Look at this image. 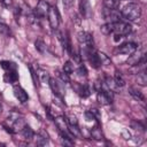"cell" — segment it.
<instances>
[{
    "label": "cell",
    "mask_w": 147,
    "mask_h": 147,
    "mask_svg": "<svg viewBox=\"0 0 147 147\" xmlns=\"http://www.w3.org/2000/svg\"><path fill=\"white\" fill-rule=\"evenodd\" d=\"M123 136H124V137H126L125 139H130V137H131V134H130V133H127L126 131H125V132H123Z\"/></svg>",
    "instance_id": "39"
},
{
    "label": "cell",
    "mask_w": 147,
    "mask_h": 147,
    "mask_svg": "<svg viewBox=\"0 0 147 147\" xmlns=\"http://www.w3.org/2000/svg\"><path fill=\"white\" fill-rule=\"evenodd\" d=\"M91 136H92V138H94V139H96V140H100V139L102 138V133H101V131H100L99 127L92 129V130H91Z\"/></svg>",
    "instance_id": "29"
},
{
    "label": "cell",
    "mask_w": 147,
    "mask_h": 147,
    "mask_svg": "<svg viewBox=\"0 0 147 147\" xmlns=\"http://www.w3.org/2000/svg\"><path fill=\"white\" fill-rule=\"evenodd\" d=\"M105 8L109 9H117L119 6V0H103Z\"/></svg>",
    "instance_id": "24"
},
{
    "label": "cell",
    "mask_w": 147,
    "mask_h": 147,
    "mask_svg": "<svg viewBox=\"0 0 147 147\" xmlns=\"http://www.w3.org/2000/svg\"><path fill=\"white\" fill-rule=\"evenodd\" d=\"M61 144H62V145H64V146H72V145H74V142H72V139H69V138H64V137H62Z\"/></svg>",
    "instance_id": "32"
},
{
    "label": "cell",
    "mask_w": 147,
    "mask_h": 147,
    "mask_svg": "<svg viewBox=\"0 0 147 147\" xmlns=\"http://www.w3.org/2000/svg\"><path fill=\"white\" fill-rule=\"evenodd\" d=\"M62 2H63V6H65V7H70V6L72 5L74 0H62Z\"/></svg>",
    "instance_id": "37"
},
{
    "label": "cell",
    "mask_w": 147,
    "mask_h": 147,
    "mask_svg": "<svg viewBox=\"0 0 147 147\" xmlns=\"http://www.w3.org/2000/svg\"><path fill=\"white\" fill-rule=\"evenodd\" d=\"M90 111H91V113L93 114V116L95 117V119H99V118H100V113L98 111V109H95V108H93V109H91Z\"/></svg>",
    "instance_id": "35"
},
{
    "label": "cell",
    "mask_w": 147,
    "mask_h": 147,
    "mask_svg": "<svg viewBox=\"0 0 147 147\" xmlns=\"http://www.w3.org/2000/svg\"><path fill=\"white\" fill-rule=\"evenodd\" d=\"M96 98H98V101L101 103V105H110L113 102V99H114V95H113V91L108 90V88H101L98 91V94H96Z\"/></svg>",
    "instance_id": "3"
},
{
    "label": "cell",
    "mask_w": 147,
    "mask_h": 147,
    "mask_svg": "<svg viewBox=\"0 0 147 147\" xmlns=\"http://www.w3.org/2000/svg\"><path fill=\"white\" fill-rule=\"evenodd\" d=\"M21 132H22L23 137H24L26 140H32L33 137H34V132H33V130H32L29 125H26V124L23 126V129L21 130Z\"/></svg>",
    "instance_id": "18"
},
{
    "label": "cell",
    "mask_w": 147,
    "mask_h": 147,
    "mask_svg": "<svg viewBox=\"0 0 147 147\" xmlns=\"http://www.w3.org/2000/svg\"><path fill=\"white\" fill-rule=\"evenodd\" d=\"M68 125H78V121H77V118L74 116V115H70V116H68Z\"/></svg>",
    "instance_id": "31"
},
{
    "label": "cell",
    "mask_w": 147,
    "mask_h": 147,
    "mask_svg": "<svg viewBox=\"0 0 147 147\" xmlns=\"http://www.w3.org/2000/svg\"><path fill=\"white\" fill-rule=\"evenodd\" d=\"M137 74H138L137 75V82H138V84L145 86L146 83H147V75H146L145 69H142L141 71H138Z\"/></svg>",
    "instance_id": "22"
},
{
    "label": "cell",
    "mask_w": 147,
    "mask_h": 147,
    "mask_svg": "<svg viewBox=\"0 0 147 147\" xmlns=\"http://www.w3.org/2000/svg\"><path fill=\"white\" fill-rule=\"evenodd\" d=\"M129 93L136 99V100H138V101H145V96H144V94L138 90V88H136V87H130L129 88Z\"/></svg>",
    "instance_id": "19"
},
{
    "label": "cell",
    "mask_w": 147,
    "mask_h": 147,
    "mask_svg": "<svg viewBox=\"0 0 147 147\" xmlns=\"http://www.w3.org/2000/svg\"><path fill=\"white\" fill-rule=\"evenodd\" d=\"M103 17L107 22H110V23L119 22L123 18L121 11H118L117 9H109V8L103 9Z\"/></svg>",
    "instance_id": "5"
},
{
    "label": "cell",
    "mask_w": 147,
    "mask_h": 147,
    "mask_svg": "<svg viewBox=\"0 0 147 147\" xmlns=\"http://www.w3.org/2000/svg\"><path fill=\"white\" fill-rule=\"evenodd\" d=\"M13 92H14L15 98H16L21 103H25V102L29 100V95H28V93H26L25 90H23L20 85H15L14 88H13Z\"/></svg>",
    "instance_id": "10"
},
{
    "label": "cell",
    "mask_w": 147,
    "mask_h": 147,
    "mask_svg": "<svg viewBox=\"0 0 147 147\" xmlns=\"http://www.w3.org/2000/svg\"><path fill=\"white\" fill-rule=\"evenodd\" d=\"M76 72H77V75L79 77H86L87 76V70H86V67L84 64H80L78 67V69L76 70Z\"/></svg>",
    "instance_id": "30"
},
{
    "label": "cell",
    "mask_w": 147,
    "mask_h": 147,
    "mask_svg": "<svg viewBox=\"0 0 147 147\" xmlns=\"http://www.w3.org/2000/svg\"><path fill=\"white\" fill-rule=\"evenodd\" d=\"M100 31L103 34H106V36H109L110 33H114V31H115V23H110V22L105 23L103 25L100 26Z\"/></svg>",
    "instance_id": "15"
},
{
    "label": "cell",
    "mask_w": 147,
    "mask_h": 147,
    "mask_svg": "<svg viewBox=\"0 0 147 147\" xmlns=\"http://www.w3.org/2000/svg\"><path fill=\"white\" fill-rule=\"evenodd\" d=\"M74 70H75V67H74V63H72V62L67 61V62L63 64V71H64L65 74L70 75V74L74 72Z\"/></svg>",
    "instance_id": "27"
},
{
    "label": "cell",
    "mask_w": 147,
    "mask_h": 147,
    "mask_svg": "<svg viewBox=\"0 0 147 147\" xmlns=\"http://www.w3.org/2000/svg\"><path fill=\"white\" fill-rule=\"evenodd\" d=\"M48 21H49V25L53 30H57L59 24H60V14L56 7H49L48 10Z\"/></svg>",
    "instance_id": "6"
},
{
    "label": "cell",
    "mask_w": 147,
    "mask_h": 147,
    "mask_svg": "<svg viewBox=\"0 0 147 147\" xmlns=\"http://www.w3.org/2000/svg\"><path fill=\"white\" fill-rule=\"evenodd\" d=\"M30 72H31V76H32V79H33V83H34V85L37 86L38 85V77H37V74L33 71V69L30 67Z\"/></svg>",
    "instance_id": "33"
},
{
    "label": "cell",
    "mask_w": 147,
    "mask_h": 147,
    "mask_svg": "<svg viewBox=\"0 0 147 147\" xmlns=\"http://www.w3.org/2000/svg\"><path fill=\"white\" fill-rule=\"evenodd\" d=\"M136 49H138V44L133 42V41H129V42H124L118 47V52L122 54H126L130 55L132 54Z\"/></svg>",
    "instance_id": "9"
},
{
    "label": "cell",
    "mask_w": 147,
    "mask_h": 147,
    "mask_svg": "<svg viewBox=\"0 0 147 147\" xmlns=\"http://www.w3.org/2000/svg\"><path fill=\"white\" fill-rule=\"evenodd\" d=\"M0 33H2L5 36H8V37L11 34V31H10L9 26L5 22H0Z\"/></svg>",
    "instance_id": "28"
},
{
    "label": "cell",
    "mask_w": 147,
    "mask_h": 147,
    "mask_svg": "<svg viewBox=\"0 0 147 147\" xmlns=\"http://www.w3.org/2000/svg\"><path fill=\"white\" fill-rule=\"evenodd\" d=\"M0 65L1 68L5 70V71H13V70H17V67L14 62L11 61H8V60H2L0 62Z\"/></svg>",
    "instance_id": "17"
},
{
    "label": "cell",
    "mask_w": 147,
    "mask_h": 147,
    "mask_svg": "<svg viewBox=\"0 0 147 147\" xmlns=\"http://www.w3.org/2000/svg\"><path fill=\"white\" fill-rule=\"evenodd\" d=\"M36 74H37V77H38V80H40L41 83H48V80H49V74L45 70V69H41V68H38L37 69V71H36Z\"/></svg>",
    "instance_id": "16"
},
{
    "label": "cell",
    "mask_w": 147,
    "mask_h": 147,
    "mask_svg": "<svg viewBox=\"0 0 147 147\" xmlns=\"http://www.w3.org/2000/svg\"><path fill=\"white\" fill-rule=\"evenodd\" d=\"M113 79H114V82H115L117 87H123L125 85V79L123 78V76H122V74L119 71H115V76H114Z\"/></svg>",
    "instance_id": "21"
},
{
    "label": "cell",
    "mask_w": 147,
    "mask_h": 147,
    "mask_svg": "<svg viewBox=\"0 0 147 147\" xmlns=\"http://www.w3.org/2000/svg\"><path fill=\"white\" fill-rule=\"evenodd\" d=\"M79 9H80V14L84 18H87L91 14V8H90V3L87 0H82L80 1V6H79Z\"/></svg>",
    "instance_id": "13"
},
{
    "label": "cell",
    "mask_w": 147,
    "mask_h": 147,
    "mask_svg": "<svg viewBox=\"0 0 147 147\" xmlns=\"http://www.w3.org/2000/svg\"><path fill=\"white\" fill-rule=\"evenodd\" d=\"M34 47H36V49H37L39 53H41V54H46V52H47V46H46V44H45L42 40H40V39H38V40L34 41Z\"/></svg>",
    "instance_id": "23"
},
{
    "label": "cell",
    "mask_w": 147,
    "mask_h": 147,
    "mask_svg": "<svg viewBox=\"0 0 147 147\" xmlns=\"http://www.w3.org/2000/svg\"><path fill=\"white\" fill-rule=\"evenodd\" d=\"M131 31H132V26L129 23H125V22H122V21L115 23L114 33L119 34V36H126V34L131 33Z\"/></svg>",
    "instance_id": "8"
},
{
    "label": "cell",
    "mask_w": 147,
    "mask_h": 147,
    "mask_svg": "<svg viewBox=\"0 0 147 147\" xmlns=\"http://www.w3.org/2000/svg\"><path fill=\"white\" fill-rule=\"evenodd\" d=\"M56 76L60 78V80L63 83V84H68L70 82V78H69V75L65 74L64 71H56Z\"/></svg>",
    "instance_id": "26"
},
{
    "label": "cell",
    "mask_w": 147,
    "mask_h": 147,
    "mask_svg": "<svg viewBox=\"0 0 147 147\" xmlns=\"http://www.w3.org/2000/svg\"><path fill=\"white\" fill-rule=\"evenodd\" d=\"M2 111V105H1V102H0V113Z\"/></svg>",
    "instance_id": "40"
},
{
    "label": "cell",
    "mask_w": 147,
    "mask_h": 147,
    "mask_svg": "<svg viewBox=\"0 0 147 147\" xmlns=\"http://www.w3.org/2000/svg\"><path fill=\"white\" fill-rule=\"evenodd\" d=\"M48 84H49V86H51L53 93L55 94V96H57V98H62V96H63L62 85H61V83H59L57 79H55V78H49Z\"/></svg>",
    "instance_id": "11"
},
{
    "label": "cell",
    "mask_w": 147,
    "mask_h": 147,
    "mask_svg": "<svg viewBox=\"0 0 147 147\" xmlns=\"http://www.w3.org/2000/svg\"><path fill=\"white\" fill-rule=\"evenodd\" d=\"M122 37H123V36H119V34H116V33H115V36H114V41H115V42H118V41L122 39Z\"/></svg>",
    "instance_id": "38"
},
{
    "label": "cell",
    "mask_w": 147,
    "mask_h": 147,
    "mask_svg": "<svg viewBox=\"0 0 147 147\" xmlns=\"http://www.w3.org/2000/svg\"><path fill=\"white\" fill-rule=\"evenodd\" d=\"M146 62V55H145V49H136L132 55H130V57L126 60V63L130 65H136L139 63H145Z\"/></svg>",
    "instance_id": "2"
},
{
    "label": "cell",
    "mask_w": 147,
    "mask_h": 147,
    "mask_svg": "<svg viewBox=\"0 0 147 147\" xmlns=\"http://www.w3.org/2000/svg\"><path fill=\"white\" fill-rule=\"evenodd\" d=\"M49 5L46 0H39L37 6H36V9H34V15L36 17H39V18H42V17H46L48 15V10H49Z\"/></svg>",
    "instance_id": "7"
},
{
    "label": "cell",
    "mask_w": 147,
    "mask_h": 147,
    "mask_svg": "<svg viewBox=\"0 0 147 147\" xmlns=\"http://www.w3.org/2000/svg\"><path fill=\"white\" fill-rule=\"evenodd\" d=\"M0 2L5 6V7H9L10 5H11V2H13V0H0Z\"/></svg>",
    "instance_id": "36"
},
{
    "label": "cell",
    "mask_w": 147,
    "mask_h": 147,
    "mask_svg": "<svg viewBox=\"0 0 147 147\" xmlns=\"http://www.w3.org/2000/svg\"><path fill=\"white\" fill-rule=\"evenodd\" d=\"M122 17L130 21V22H137L141 17V8L137 3H129L124 6V8L121 10Z\"/></svg>",
    "instance_id": "1"
},
{
    "label": "cell",
    "mask_w": 147,
    "mask_h": 147,
    "mask_svg": "<svg viewBox=\"0 0 147 147\" xmlns=\"http://www.w3.org/2000/svg\"><path fill=\"white\" fill-rule=\"evenodd\" d=\"M77 92L82 98H87L91 94V87L88 84H83L77 86Z\"/></svg>",
    "instance_id": "14"
},
{
    "label": "cell",
    "mask_w": 147,
    "mask_h": 147,
    "mask_svg": "<svg viewBox=\"0 0 147 147\" xmlns=\"http://www.w3.org/2000/svg\"><path fill=\"white\" fill-rule=\"evenodd\" d=\"M36 144L39 145V146H45L48 144V136L46 132L41 131L38 136H37V140H36Z\"/></svg>",
    "instance_id": "20"
},
{
    "label": "cell",
    "mask_w": 147,
    "mask_h": 147,
    "mask_svg": "<svg viewBox=\"0 0 147 147\" xmlns=\"http://www.w3.org/2000/svg\"><path fill=\"white\" fill-rule=\"evenodd\" d=\"M98 55H99V59H100V62H101V65H110L111 64V60L102 52H98Z\"/></svg>",
    "instance_id": "25"
},
{
    "label": "cell",
    "mask_w": 147,
    "mask_h": 147,
    "mask_svg": "<svg viewBox=\"0 0 147 147\" xmlns=\"http://www.w3.org/2000/svg\"><path fill=\"white\" fill-rule=\"evenodd\" d=\"M3 80L7 84H14L18 80V75H17V70H13V71H6V74L3 75Z\"/></svg>",
    "instance_id": "12"
},
{
    "label": "cell",
    "mask_w": 147,
    "mask_h": 147,
    "mask_svg": "<svg viewBox=\"0 0 147 147\" xmlns=\"http://www.w3.org/2000/svg\"><path fill=\"white\" fill-rule=\"evenodd\" d=\"M77 39H78V42L82 45L83 48L93 47V37L91 33L85 32V31H79L77 33Z\"/></svg>",
    "instance_id": "4"
},
{
    "label": "cell",
    "mask_w": 147,
    "mask_h": 147,
    "mask_svg": "<svg viewBox=\"0 0 147 147\" xmlns=\"http://www.w3.org/2000/svg\"><path fill=\"white\" fill-rule=\"evenodd\" d=\"M85 118H86V121H88V122L95 119V117L93 116V114H92L91 111H86V113H85Z\"/></svg>",
    "instance_id": "34"
}]
</instances>
